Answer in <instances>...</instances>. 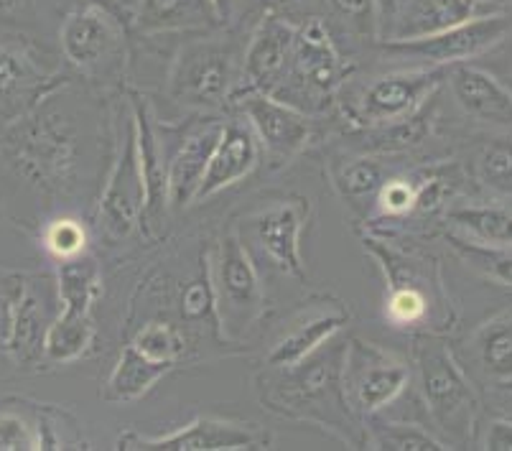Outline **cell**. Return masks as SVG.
Instances as JSON below:
<instances>
[{
    "instance_id": "obj_1",
    "label": "cell",
    "mask_w": 512,
    "mask_h": 451,
    "mask_svg": "<svg viewBox=\"0 0 512 451\" xmlns=\"http://www.w3.org/2000/svg\"><path fill=\"white\" fill-rule=\"evenodd\" d=\"M342 360L344 344L329 339L304 360L271 367V373L258 378L260 403L283 418L309 421L329 429L352 446L365 444V439L355 434L357 416L344 398Z\"/></svg>"
},
{
    "instance_id": "obj_2",
    "label": "cell",
    "mask_w": 512,
    "mask_h": 451,
    "mask_svg": "<svg viewBox=\"0 0 512 451\" xmlns=\"http://www.w3.org/2000/svg\"><path fill=\"white\" fill-rule=\"evenodd\" d=\"M6 146L11 161L31 184L44 192L72 187L82 164V133L74 118L54 102L39 105L8 133Z\"/></svg>"
},
{
    "instance_id": "obj_3",
    "label": "cell",
    "mask_w": 512,
    "mask_h": 451,
    "mask_svg": "<svg viewBox=\"0 0 512 451\" xmlns=\"http://www.w3.org/2000/svg\"><path fill=\"white\" fill-rule=\"evenodd\" d=\"M242 51L227 39L189 41L169 72V97L189 110L225 105L242 87Z\"/></svg>"
},
{
    "instance_id": "obj_4",
    "label": "cell",
    "mask_w": 512,
    "mask_h": 451,
    "mask_svg": "<svg viewBox=\"0 0 512 451\" xmlns=\"http://www.w3.org/2000/svg\"><path fill=\"white\" fill-rule=\"evenodd\" d=\"M347 79V64L334 46L324 18H311L296 29V44L288 72L273 97L299 110H321L329 105Z\"/></svg>"
},
{
    "instance_id": "obj_5",
    "label": "cell",
    "mask_w": 512,
    "mask_h": 451,
    "mask_svg": "<svg viewBox=\"0 0 512 451\" xmlns=\"http://www.w3.org/2000/svg\"><path fill=\"white\" fill-rule=\"evenodd\" d=\"M413 362H416L418 393L428 418L441 434H446L449 444L467 439L477 413V398L451 350L434 339H423L416 344Z\"/></svg>"
},
{
    "instance_id": "obj_6",
    "label": "cell",
    "mask_w": 512,
    "mask_h": 451,
    "mask_svg": "<svg viewBox=\"0 0 512 451\" xmlns=\"http://www.w3.org/2000/svg\"><path fill=\"white\" fill-rule=\"evenodd\" d=\"M207 276L212 283L217 322L225 337L237 339L258 322L265 301L258 268L237 232H227L217 243Z\"/></svg>"
},
{
    "instance_id": "obj_7",
    "label": "cell",
    "mask_w": 512,
    "mask_h": 451,
    "mask_svg": "<svg viewBox=\"0 0 512 451\" xmlns=\"http://www.w3.org/2000/svg\"><path fill=\"white\" fill-rule=\"evenodd\" d=\"M411 383V365L380 344L365 339L344 342V398L357 418L383 413Z\"/></svg>"
},
{
    "instance_id": "obj_8",
    "label": "cell",
    "mask_w": 512,
    "mask_h": 451,
    "mask_svg": "<svg viewBox=\"0 0 512 451\" xmlns=\"http://www.w3.org/2000/svg\"><path fill=\"white\" fill-rule=\"evenodd\" d=\"M512 34V16L495 13V16H477L454 29L441 31L434 36L411 41H383L380 54L388 62L408 64V67H451L479 57L487 49L505 41Z\"/></svg>"
},
{
    "instance_id": "obj_9",
    "label": "cell",
    "mask_w": 512,
    "mask_h": 451,
    "mask_svg": "<svg viewBox=\"0 0 512 451\" xmlns=\"http://www.w3.org/2000/svg\"><path fill=\"white\" fill-rule=\"evenodd\" d=\"M446 69L449 67H411L370 79L349 113L367 128H393L408 123L444 82Z\"/></svg>"
},
{
    "instance_id": "obj_10",
    "label": "cell",
    "mask_w": 512,
    "mask_h": 451,
    "mask_svg": "<svg viewBox=\"0 0 512 451\" xmlns=\"http://www.w3.org/2000/svg\"><path fill=\"white\" fill-rule=\"evenodd\" d=\"M235 105L242 120L253 128L263 156L273 166H286L309 143L311 120L304 110L250 87H240L235 92Z\"/></svg>"
},
{
    "instance_id": "obj_11",
    "label": "cell",
    "mask_w": 512,
    "mask_h": 451,
    "mask_svg": "<svg viewBox=\"0 0 512 451\" xmlns=\"http://www.w3.org/2000/svg\"><path fill=\"white\" fill-rule=\"evenodd\" d=\"M271 436L260 431L255 423L227 421V418L199 416L184 429L164 436H141L136 431L120 436V449L146 451H242L268 449Z\"/></svg>"
},
{
    "instance_id": "obj_12",
    "label": "cell",
    "mask_w": 512,
    "mask_h": 451,
    "mask_svg": "<svg viewBox=\"0 0 512 451\" xmlns=\"http://www.w3.org/2000/svg\"><path fill=\"white\" fill-rule=\"evenodd\" d=\"M309 220V202L301 197L281 199L248 217V232L255 248L276 265L283 276L304 283L301 232Z\"/></svg>"
},
{
    "instance_id": "obj_13",
    "label": "cell",
    "mask_w": 512,
    "mask_h": 451,
    "mask_svg": "<svg viewBox=\"0 0 512 451\" xmlns=\"http://www.w3.org/2000/svg\"><path fill=\"white\" fill-rule=\"evenodd\" d=\"M143 209H146V181H143L136 125L130 118L128 136L120 143L118 158L102 187L100 220L105 222L110 235L125 237L133 227L141 225Z\"/></svg>"
},
{
    "instance_id": "obj_14",
    "label": "cell",
    "mask_w": 512,
    "mask_h": 451,
    "mask_svg": "<svg viewBox=\"0 0 512 451\" xmlns=\"http://www.w3.org/2000/svg\"><path fill=\"white\" fill-rule=\"evenodd\" d=\"M123 23L110 8L85 3L69 13L59 31L62 54L72 67L97 72L102 64L123 54Z\"/></svg>"
},
{
    "instance_id": "obj_15",
    "label": "cell",
    "mask_w": 512,
    "mask_h": 451,
    "mask_svg": "<svg viewBox=\"0 0 512 451\" xmlns=\"http://www.w3.org/2000/svg\"><path fill=\"white\" fill-rule=\"evenodd\" d=\"M296 23L268 13L260 18L258 29L250 36L248 49L242 51V87L260 92H273L281 87L288 72L296 44Z\"/></svg>"
},
{
    "instance_id": "obj_16",
    "label": "cell",
    "mask_w": 512,
    "mask_h": 451,
    "mask_svg": "<svg viewBox=\"0 0 512 451\" xmlns=\"http://www.w3.org/2000/svg\"><path fill=\"white\" fill-rule=\"evenodd\" d=\"M225 120H199L186 130L179 148L166 161V189H169V207L184 209L194 204L197 189L204 179L214 146L220 141Z\"/></svg>"
},
{
    "instance_id": "obj_17",
    "label": "cell",
    "mask_w": 512,
    "mask_h": 451,
    "mask_svg": "<svg viewBox=\"0 0 512 451\" xmlns=\"http://www.w3.org/2000/svg\"><path fill=\"white\" fill-rule=\"evenodd\" d=\"M260 158H263V151H260L253 128L245 120H227L194 202H204V199L240 184L242 179H248L258 169Z\"/></svg>"
},
{
    "instance_id": "obj_18",
    "label": "cell",
    "mask_w": 512,
    "mask_h": 451,
    "mask_svg": "<svg viewBox=\"0 0 512 451\" xmlns=\"http://www.w3.org/2000/svg\"><path fill=\"white\" fill-rule=\"evenodd\" d=\"M446 82L454 102L464 115L477 123L512 130V92L484 69L472 64H451L446 69Z\"/></svg>"
},
{
    "instance_id": "obj_19",
    "label": "cell",
    "mask_w": 512,
    "mask_h": 451,
    "mask_svg": "<svg viewBox=\"0 0 512 451\" xmlns=\"http://www.w3.org/2000/svg\"><path fill=\"white\" fill-rule=\"evenodd\" d=\"M349 322V311H344L339 304L332 306H311L309 311H301L291 324H286L271 350L265 355L268 367H286L293 362L304 360L311 352L337 337Z\"/></svg>"
},
{
    "instance_id": "obj_20",
    "label": "cell",
    "mask_w": 512,
    "mask_h": 451,
    "mask_svg": "<svg viewBox=\"0 0 512 451\" xmlns=\"http://www.w3.org/2000/svg\"><path fill=\"white\" fill-rule=\"evenodd\" d=\"M365 248H370L385 265V276L390 283L388 296H385V319L393 327L403 329L426 322L431 316V304H428L426 288L418 286L426 278L416 271V265L400 258L398 253L388 250V245H380L377 240H365Z\"/></svg>"
},
{
    "instance_id": "obj_21",
    "label": "cell",
    "mask_w": 512,
    "mask_h": 451,
    "mask_svg": "<svg viewBox=\"0 0 512 451\" xmlns=\"http://www.w3.org/2000/svg\"><path fill=\"white\" fill-rule=\"evenodd\" d=\"M479 16V0H406L383 29L385 41H411L449 31Z\"/></svg>"
},
{
    "instance_id": "obj_22",
    "label": "cell",
    "mask_w": 512,
    "mask_h": 451,
    "mask_svg": "<svg viewBox=\"0 0 512 451\" xmlns=\"http://www.w3.org/2000/svg\"><path fill=\"white\" fill-rule=\"evenodd\" d=\"M227 18L220 0H138L136 29L141 34L212 31Z\"/></svg>"
},
{
    "instance_id": "obj_23",
    "label": "cell",
    "mask_w": 512,
    "mask_h": 451,
    "mask_svg": "<svg viewBox=\"0 0 512 451\" xmlns=\"http://www.w3.org/2000/svg\"><path fill=\"white\" fill-rule=\"evenodd\" d=\"M130 108H133V125H136L138 153H141L143 181H146V209H143V222L156 225L166 209H169V189H166V156L158 130L153 125V115L148 110V102L138 92L130 95Z\"/></svg>"
},
{
    "instance_id": "obj_24",
    "label": "cell",
    "mask_w": 512,
    "mask_h": 451,
    "mask_svg": "<svg viewBox=\"0 0 512 451\" xmlns=\"http://www.w3.org/2000/svg\"><path fill=\"white\" fill-rule=\"evenodd\" d=\"M171 370H174V365L148 360V357L141 355L133 344H125L118 362H115L113 373L107 378L102 398H105L107 403L138 401V398H143L158 380L164 378V375H169Z\"/></svg>"
},
{
    "instance_id": "obj_25",
    "label": "cell",
    "mask_w": 512,
    "mask_h": 451,
    "mask_svg": "<svg viewBox=\"0 0 512 451\" xmlns=\"http://www.w3.org/2000/svg\"><path fill=\"white\" fill-rule=\"evenodd\" d=\"M44 72L29 49L11 39H0V102L41 100V92L49 85Z\"/></svg>"
},
{
    "instance_id": "obj_26",
    "label": "cell",
    "mask_w": 512,
    "mask_h": 451,
    "mask_svg": "<svg viewBox=\"0 0 512 451\" xmlns=\"http://www.w3.org/2000/svg\"><path fill=\"white\" fill-rule=\"evenodd\" d=\"M472 350L484 378L512 388V311L482 324L472 337Z\"/></svg>"
},
{
    "instance_id": "obj_27",
    "label": "cell",
    "mask_w": 512,
    "mask_h": 451,
    "mask_svg": "<svg viewBox=\"0 0 512 451\" xmlns=\"http://www.w3.org/2000/svg\"><path fill=\"white\" fill-rule=\"evenodd\" d=\"M449 222L456 232L474 243L512 248V209L502 204H467L449 209Z\"/></svg>"
},
{
    "instance_id": "obj_28",
    "label": "cell",
    "mask_w": 512,
    "mask_h": 451,
    "mask_svg": "<svg viewBox=\"0 0 512 451\" xmlns=\"http://www.w3.org/2000/svg\"><path fill=\"white\" fill-rule=\"evenodd\" d=\"M59 304L64 314L92 316L97 296L102 291L100 268L92 258L79 255V258L62 260L59 265Z\"/></svg>"
},
{
    "instance_id": "obj_29",
    "label": "cell",
    "mask_w": 512,
    "mask_h": 451,
    "mask_svg": "<svg viewBox=\"0 0 512 451\" xmlns=\"http://www.w3.org/2000/svg\"><path fill=\"white\" fill-rule=\"evenodd\" d=\"M49 324L44 322V311L31 294H23L11 316L6 332V352L16 365H29L44 355V334Z\"/></svg>"
},
{
    "instance_id": "obj_30",
    "label": "cell",
    "mask_w": 512,
    "mask_h": 451,
    "mask_svg": "<svg viewBox=\"0 0 512 451\" xmlns=\"http://www.w3.org/2000/svg\"><path fill=\"white\" fill-rule=\"evenodd\" d=\"M92 339H95V324L92 316L82 314H64L46 327L44 334V357L49 362H72L90 350Z\"/></svg>"
},
{
    "instance_id": "obj_31",
    "label": "cell",
    "mask_w": 512,
    "mask_h": 451,
    "mask_svg": "<svg viewBox=\"0 0 512 451\" xmlns=\"http://www.w3.org/2000/svg\"><path fill=\"white\" fill-rule=\"evenodd\" d=\"M365 444L370 449L385 451H441L449 449L444 441L431 431L421 429L416 423H400V421H380L377 416L365 418Z\"/></svg>"
},
{
    "instance_id": "obj_32",
    "label": "cell",
    "mask_w": 512,
    "mask_h": 451,
    "mask_svg": "<svg viewBox=\"0 0 512 451\" xmlns=\"http://www.w3.org/2000/svg\"><path fill=\"white\" fill-rule=\"evenodd\" d=\"M449 243L456 250V255L472 271H477L487 281H495L500 286L512 288V248H495V245L474 243V240L459 235V232H451Z\"/></svg>"
},
{
    "instance_id": "obj_33",
    "label": "cell",
    "mask_w": 512,
    "mask_h": 451,
    "mask_svg": "<svg viewBox=\"0 0 512 451\" xmlns=\"http://www.w3.org/2000/svg\"><path fill=\"white\" fill-rule=\"evenodd\" d=\"M327 26H337L357 39H375L380 34V16L375 0H321Z\"/></svg>"
},
{
    "instance_id": "obj_34",
    "label": "cell",
    "mask_w": 512,
    "mask_h": 451,
    "mask_svg": "<svg viewBox=\"0 0 512 451\" xmlns=\"http://www.w3.org/2000/svg\"><path fill=\"white\" fill-rule=\"evenodd\" d=\"M474 176L492 192L512 197V141L484 143L474 156Z\"/></svg>"
},
{
    "instance_id": "obj_35",
    "label": "cell",
    "mask_w": 512,
    "mask_h": 451,
    "mask_svg": "<svg viewBox=\"0 0 512 451\" xmlns=\"http://www.w3.org/2000/svg\"><path fill=\"white\" fill-rule=\"evenodd\" d=\"M130 344H133L141 355H146L148 360L166 362V365H174V367L186 352L184 332L169 322L143 324Z\"/></svg>"
},
{
    "instance_id": "obj_36",
    "label": "cell",
    "mask_w": 512,
    "mask_h": 451,
    "mask_svg": "<svg viewBox=\"0 0 512 451\" xmlns=\"http://www.w3.org/2000/svg\"><path fill=\"white\" fill-rule=\"evenodd\" d=\"M385 184V169L372 158H355L344 164V169L337 176V187L344 197L362 199L370 194L380 192Z\"/></svg>"
},
{
    "instance_id": "obj_37",
    "label": "cell",
    "mask_w": 512,
    "mask_h": 451,
    "mask_svg": "<svg viewBox=\"0 0 512 451\" xmlns=\"http://www.w3.org/2000/svg\"><path fill=\"white\" fill-rule=\"evenodd\" d=\"M44 245L54 258L72 260L85 255L87 250V230L85 225L74 217H59V220L49 222L44 230Z\"/></svg>"
},
{
    "instance_id": "obj_38",
    "label": "cell",
    "mask_w": 512,
    "mask_h": 451,
    "mask_svg": "<svg viewBox=\"0 0 512 451\" xmlns=\"http://www.w3.org/2000/svg\"><path fill=\"white\" fill-rule=\"evenodd\" d=\"M0 449L3 451H34L46 449L44 431L18 413H0Z\"/></svg>"
},
{
    "instance_id": "obj_39",
    "label": "cell",
    "mask_w": 512,
    "mask_h": 451,
    "mask_svg": "<svg viewBox=\"0 0 512 451\" xmlns=\"http://www.w3.org/2000/svg\"><path fill=\"white\" fill-rule=\"evenodd\" d=\"M377 204L383 215L403 217L416 207V181L411 179H385V184L377 192Z\"/></svg>"
},
{
    "instance_id": "obj_40",
    "label": "cell",
    "mask_w": 512,
    "mask_h": 451,
    "mask_svg": "<svg viewBox=\"0 0 512 451\" xmlns=\"http://www.w3.org/2000/svg\"><path fill=\"white\" fill-rule=\"evenodd\" d=\"M181 314H184L189 322H199L204 316H214V319H217L209 276L192 281L184 288V294H181Z\"/></svg>"
},
{
    "instance_id": "obj_41",
    "label": "cell",
    "mask_w": 512,
    "mask_h": 451,
    "mask_svg": "<svg viewBox=\"0 0 512 451\" xmlns=\"http://www.w3.org/2000/svg\"><path fill=\"white\" fill-rule=\"evenodd\" d=\"M23 294H26L23 281H18V278H0V332L3 334L8 332L11 316Z\"/></svg>"
},
{
    "instance_id": "obj_42",
    "label": "cell",
    "mask_w": 512,
    "mask_h": 451,
    "mask_svg": "<svg viewBox=\"0 0 512 451\" xmlns=\"http://www.w3.org/2000/svg\"><path fill=\"white\" fill-rule=\"evenodd\" d=\"M484 449L512 451V418H495L484 431Z\"/></svg>"
},
{
    "instance_id": "obj_43",
    "label": "cell",
    "mask_w": 512,
    "mask_h": 451,
    "mask_svg": "<svg viewBox=\"0 0 512 451\" xmlns=\"http://www.w3.org/2000/svg\"><path fill=\"white\" fill-rule=\"evenodd\" d=\"M36 0H0V21L26 16L34 11Z\"/></svg>"
},
{
    "instance_id": "obj_44",
    "label": "cell",
    "mask_w": 512,
    "mask_h": 451,
    "mask_svg": "<svg viewBox=\"0 0 512 451\" xmlns=\"http://www.w3.org/2000/svg\"><path fill=\"white\" fill-rule=\"evenodd\" d=\"M377 3V16H380V34H383V29L388 26L390 18L398 13V8L406 3V0H375Z\"/></svg>"
},
{
    "instance_id": "obj_45",
    "label": "cell",
    "mask_w": 512,
    "mask_h": 451,
    "mask_svg": "<svg viewBox=\"0 0 512 451\" xmlns=\"http://www.w3.org/2000/svg\"><path fill=\"white\" fill-rule=\"evenodd\" d=\"M85 3H95V6H105L110 8V11H118L120 8V0H85Z\"/></svg>"
},
{
    "instance_id": "obj_46",
    "label": "cell",
    "mask_w": 512,
    "mask_h": 451,
    "mask_svg": "<svg viewBox=\"0 0 512 451\" xmlns=\"http://www.w3.org/2000/svg\"><path fill=\"white\" fill-rule=\"evenodd\" d=\"M220 3H222V6H225V11H227V0H220Z\"/></svg>"
}]
</instances>
